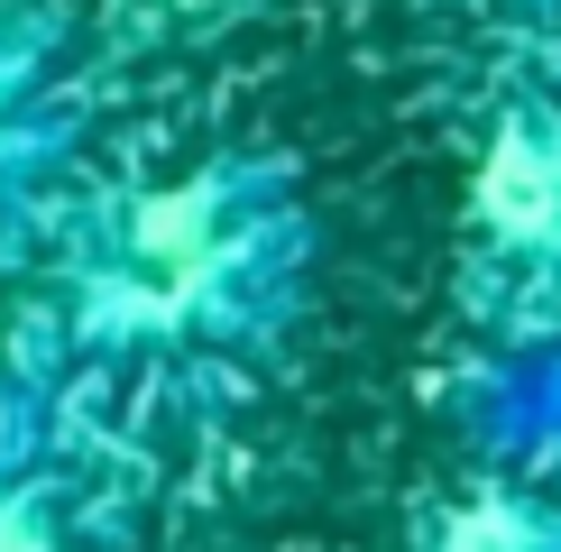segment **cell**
<instances>
[{"label": "cell", "mask_w": 561, "mask_h": 552, "mask_svg": "<svg viewBox=\"0 0 561 552\" xmlns=\"http://www.w3.org/2000/svg\"><path fill=\"white\" fill-rule=\"evenodd\" d=\"M322 230L304 166L276 148H213L121 194L65 258V341L83 359L203 368L259 359L313 304Z\"/></svg>", "instance_id": "cell-1"}, {"label": "cell", "mask_w": 561, "mask_h": 552, "mask_svg": "<svg viewBox=\"0 0 561 552\" xmlns=\"http://www.w3.org/2000/svg\"><path fill=\"white\" fill-rule=\"evenodd\" d=\"M65 46H75L65 10L0 0V258L28 249L65 157L83 148V92L65 74Z\"/></svg>", "instance_id": "cell-2"}, {"label": "cell", "mask_w": 561, "mask_h": 552, "mask_svg": "<svg viewBox=\"0 0 561 552\" xmlns=\"http://www.w3.org/2000/svg\"><path fill=\"white\" fill-rule=\"evenodd\" d=\"M470 230L488 258L561 276V83H525L497 102L470 166Z\"/></svg>", "instance_id": "cell-3"}, {"label": "cell", "mask_w": 561, "mask_h": 552, "mask_svg": "<svg viewBox=\"0 0 561 552\" xmlns=\"http://www.w3.org/2000/svg\"><path fill=\"white\" fill-rule=\"evenodd\" d=\"M414 552H561V497L516 488V479H479L424 516Z\"/></svg>", "instance_id": "cell-4"}, {"label": "cell", "mask_w": 561, "mask_h": 552, "mask_svg": "<svg viewBox=\"0 0 561 552\" xmlns=\"http://www.w3.org/2000/svg\"><path fill=\"white\" fill-rule=\"evenodd\" d=\"M0 552H102L75 488L19 442H0Z\"/></svg>", "instance_id": "cell-5"}]
</instances>
